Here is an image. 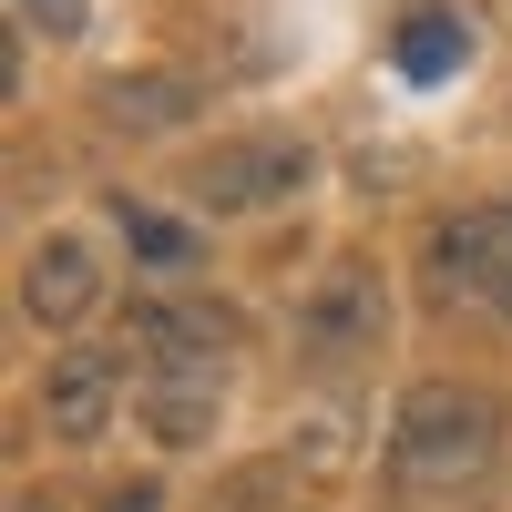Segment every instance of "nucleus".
<instances>
[{
    "label": "nucleus",
    "mask_w": 512,
    "mask_h": 512,
    "mask_svg": "<svg viewBox=\"0 0 512 512\" xmlns=\"http://www.w3.org/2000/svg\"><path fill=\"white\" fill-rule=\"evenodd\" d=\"M379 328H390V287H379V267H369V256H318L308 287H297V338L338 359V349H369Z\"/></svg>",
    "instance_id": "20e7f679"
},
{
    "label": "nucleus",
    "mask_w": 512,
    "mask_h": 512,
    "mask_svg": "<svg viewBox=\"0 0 512 512\" xmlns=\"http://www.w3.org/2000/svg\"><path fill=\"white\" fill-rule=\"evenodd\" d=\"M11 512H62V492H41V482H31V492H11Z\"/></svg>",
    "instance_id": "4468645a"
},
{
    "label": "nucleus",
    "mask_w": 512,
    "mask_h": 512,
    "mask_svg": "<svg viewBox=\"0 0 512 512\" xmlns=\"http://www.w3.org/2000/svg\"><path fill=\"white\" fill-rule=\"evenodd\" d=\"M164 502H175L164 482H113V492H103V512H164Z\"/></svg>",
    "instance_id": "ddd939ff"
},
{
    "label": "nucleus",
    "mask_w": 512,
    "mask_h": 512,
    "mask_svg": "<svg viewBox=\"0 0 512 512\" xmlns=\"http://www.w3.org/2000/svg\"><path fill=\"white\" fill-rule=\"evenodd\" d=\"M461 62H472V21H461V11H410L400 41H390V72L400 82H441Z\"/></svg>",
    "instance_id": "1a4fd4ad"
},
{
    "label": "nucleus",
    "mask_w": 512,
    "mask_h": 512,
    "mask_svg": "<svg viewBox=\"0 0 512 512\" xmlns=\"http://www.w3.org/2000/svg\"><path fill=\"white\" fill-rule=\"evenodd\" d=\"M103 308V256H93V236L82 226H52V236H31V256H21V318L31 328H82Z\"/></svg>",
    "instance_id": "0eeeda50"
},
{
    "label": "nucleus",
    "mask_w": 512,
    "mask_h": 512,
    "mask_svg": "<svg viewBox=\"0 0 512 512\" xmlns=\"http://www.w3.org/2000/svg\"><path fill=\"white\" fill-rule=\"evenodd\" d=\"M123 338H134L144 379H226V349H236V308H216V297H144Z\"/></svg>",
    "instance_id": "7ed1b4c3"
},
{
    "label": "nucleus",
    "mask_w": 512,
    "mask_h": 512,
    "mask_svg": "<svg viewBox=\"0 0 512 512\" xmlns=\"http://www.w3.org/2000/svg\"><path fill=\"white\" fill-rule=\"evenodd\" d=\"M103 113L134 123V134H154V123H185V113H195V82H175V72H144V82H134V72H123L113 93H103Z\"/></svg>",
    "instance_id": "9b49d317"
},
{
    "label": "nucleus",
    "mask_w": 512,
    "mask_h": 512,
    "mask_svg": "<svg viewBox=\"0 0 512 512\" xmlns=\"http://www.w3.org/2000/svg\"><path fill=\"white\" fill-rule=\"evenodd\" d=\"M31 400H41V420H52L62 441H103L113 410H123V349L113 338H62Z\"/></svg>",
    "instance_id": "423d86ee"
},
{
    "label": "nucleus",
    "mask_w": 512,
    "mask_h": 512,
    "mask_svg": "<svg viewBox=\"0 0 512 512\" xmlns=\"http://www.w3.org/2000/svg\"><path fill=\"white\" fill-rule=\"evenodd\" d=\"M308 144L297 134H236V144H216V154H195V175H185V195L205 205V216H267V205H287V195H308Z\"/></svg>",
    "instance_id": "f03ea898"
},
{
    "label": "nucleus",
    "mask_w": 512,
    "mask_h": 512,
    "mask_svg": "<svg viewBox=\"0 0 512 512\" xmlns=\"http://www.w3.org/2000/svg\"><path fill=\"white\" fill-rule=\"evenodd\" d=\"M502 451V400L492 390H461V379H410L400 410H390V482L410 492H461L482 482Z\"/></svg>",
    "instance_id": "f257e3e1"
},
{
    "label": "nucleus",
    "mask_w": 512,
    "mask_h": 512,
    "mask_svg": "<svg viewBox=\"0 0 512 512\" xmlns=\"http://www.w3.org/2000/svg\"><path fill=\"white\" fill-rule=\"evenodd\" d=\"M431 277L472 308H502L512 318V195L502 205H461V216L431 226Z\"/></svg>",
    "instance_id": "39448f33"
},
{
    "label": "nucleus",
    "mask_w": 512,
    "mask_h": 512,
    "mask_svg": "<svg viewBox=\"0 0 512 512\" xmlns=\"http://www.w3.org/2000/svg\"><path fill=\"white\" fill-rule=\"evenodd\" d=\"M11 11L41 21V31H82V21H93V0H11Z\"/></svg>",
    "instance_id": "f8f14e48"
},
{
    "label": "nucleus",
    "mask_w": 512,
    "mask_h": 512,
    "mask_svg": "<svg viewBox=\"0 0 512 512\" xmlns=\"http://www.w3.org/2000/svg\"><path fill=\"white\" fill-rule=\"evenodd\" d=\"M113 226H123V246H134V267H154V277H185L195 256H205V236H195L185 216H164V205H134V195H113Z\"/></svg>",
    "instance_id": "9d476101"
},
{
    "label": "nucleus",
    "mask_w": 512,
    "mask_h": 512,
    "mask_svg": "<svg viewBox=\"0 0 512 512\" xmlns=\"http://www.w3.org/2000/svg\"><path fill=\"white\" fill-rule=\"evenodd\" d=\"M216 410H226V379H144V431L164 451H195L216 431Z\"/></svg>",
    "instance_id": "6e6552de"
}]
</instances>
